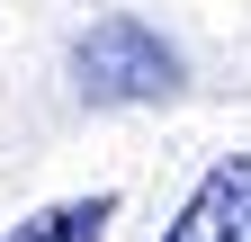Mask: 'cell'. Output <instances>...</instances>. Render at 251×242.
I'll list each match as a JSON object with an SVG mask.
<instances>
[{"label": "cell", "mask_w": 251, "mask_h": 242, "mask_svg": "<svg viewBox=\"0 0 251 242\" xmlns=\"http://www.w3.org/2000/svg\"><path fill=\"white\" fill-rule=\"evenodd\" d=\"M179 45L162 36V27H144V18H90L81 36H72V90L90 108H152V99H171L179 90Z\"/></svg>", "instance_id": "1"}, {"label": "cell", "mask_w": 251, "mask_h": 242, "mask_svg": "<svg viewBox=\"0 0 251 242\" xmlns=\"http://www.w3.org/2000/svg\"><path fill=\"white\" fill-rule=\"evenodd\" d=\"M162 242H251V153H225L198 170V189L179 197Z\"/></svg>", "instance_id": "2"}, {"label": "cell", "mask_w": 251, "mask_h": 242, "mask_svg": "<svg viewBox=\"0 0 251 242\" xmlns=\"http://www.w3.org/2000/svg\"><path fill=\"white\" fill-rule=\"evenodd\" d=\"M117 189H81V197H54V206H36V216H18L0 242H108V224H117Z\"/></svg>", "instance_id": "3"}]
</instances>
